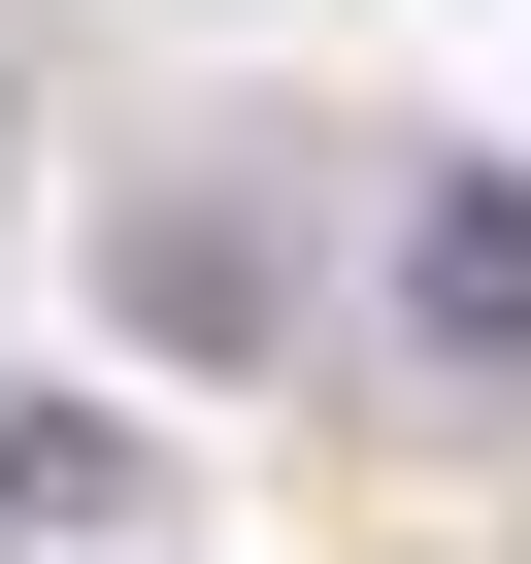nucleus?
Here are the masks:
<instances>
[{"instance_id":"1","label":"nucleus","mask_w":531,"mask_h":564,"mask_svg":"<svg viewBox=\"0 0 531 564\" xmlns=\"http://www.w3.org/2000/svg\"><path fill=\"white\" fill-rule=\"evenodd\" d=\"M399 366L531 399V166H399Z\"/></svg>"},{"instance_id":"2","label":"nucleus","mask_w":531,"mask_h":564,"mask_svg":"<svg viewBox=\"0 0 531 564\" xmlns=\"http://www.w3.org/2000/svg\"><path fill=\"white\" fill-rule=\"evenodd\" d=\"M133 465H166L133 399H67V366H0V564H100V531H133Z\"/></svg>"},{"instance_id":"3","label":"nucleus","mask_w":531,"mask_h":564,"mask_svg":"<svg viewBox=\"0 0 531 564\" xmlns=\"http://www.w3.org/2000/svg\"><path fill=\"white\" fill-rule=\"evenodd\" d=\"M133 333H266V232L232 199H133Z\"/></svg>"}]
</instances>
